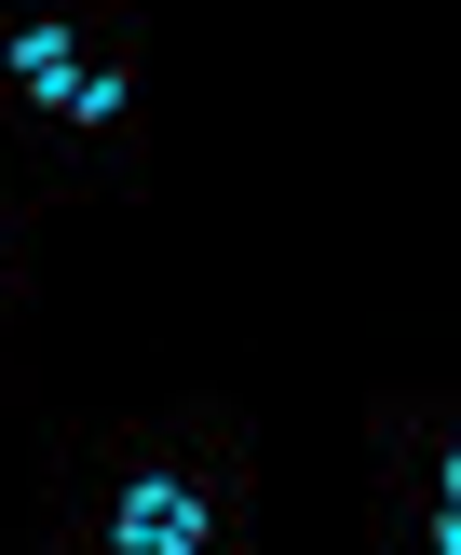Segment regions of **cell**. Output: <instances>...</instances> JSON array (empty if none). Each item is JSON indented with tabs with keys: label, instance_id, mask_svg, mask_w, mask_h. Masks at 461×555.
Returning <instances> with one entry per match:
<instances>
[{
	"label": "cell",
	"instance_id": "cell-1",
	"mask_svg": "<svg viewBox=\"0 0 461 555\" xmlns=\"http://www.w3.org/2000/svg\"><path fill=\"white\" fill-rule=\"evenodd\" d=\"M27 555H258V434L204 393L81 421L41 475Z\"/></svg>",
	"mask_w": 461,
	"mask_h": 555
},
{
	"label": "cell",
	"instance_id": "cell-2",
	"mask_svg": "<svg viewBox=\"0 0 461 555\" xmlns=\"http://www.w3.org/2000/svg\"><path fill=\"white\" fill-rule=\"evenodd\" d=\"M0 177L150 190V27H136V0H0Z\"/></svg>",
	"mask_w": 461,
	"mask_h": 555
},
{
	"label": "cell",
	"instance_id": "cell-3",
	"mask_svg": "<svg viewBox=\"0 0 461 555\" xmlns=\"http://www.w3.org/2000/svg\"><path fill=\"white\" fill-rule=\"evenodd\" d=\"M367 542L380 555H461V406L434 379H394L367 406Z\"/></svg>",
	"mask_w": 461,
	"mask_h": 555
},
{
	"label": "cell",
	"instance_id": "cell-4",
	"mask_svg": "<svg viewBox=\"0 0 461 555\" xmlns=\"http://www.w3.org/2000/svg\"><path fill=\"white\" fill-rule=\"evenodd\" d=\"M27 231H41V190H14V177H0V325L27 312Z\"/></svg>",
	"mask_w": 461,
	"mask_h": 555
},
{
	"label": "cell",
	"instance_id": "cell-5",
	"mask_svg": "<svg viewBox=\"0 0 461 555\" xmlns=\"http://www.w3.org/2000/svg\"><path fill=\"white\" fill-rule=\"evenodd\" d=\"M0 339H14V325H0ZM0 393H14V352H0Z\"/></svg>",
	"mask_w": 461,
	"mask_h": 555
}]
</instances>
